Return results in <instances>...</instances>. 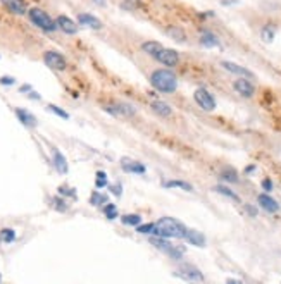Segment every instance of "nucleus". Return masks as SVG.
Returning a JSON list of instances; mask_svg holds the SVG:
<instances>
[{"instance_id": "aec40b11", "label": "nucleus", "mask_w": 281, "mask_h": 284, "mask_svg": "<svg viewBox=\"0 0 281 284\" xmlns=\"http://www.w3.org/2000/svg\"><path fill=\"white\" fill-rule=\"evenodd\" d=\"M54 165H55V169H57V172H61V174H66V172H68V160H66L64 155L61 152H57V150H54Z\"/></svg>"}, {"instance_id": "a19ab883", "label": "nucleus", "mask_w": 281, "mask_h": 284, "mask_svg": "<svg viewBox=\"0 0 281 284\" xmlns=\"http://www.w3.org/2000/svg\"><path fill=\"white\" fill-rule=\"evenodd\" d=\"M95 2H97L98 5H105V0H95Z\"/></svg>"}, {"instance_id": "4468645a", "label": "nucleus", "mask_w": 281, "mask_h": 284, "mask_svg": "<svg viewBox=\"0 0 281 284\" xmlns=\"http://www.w3.org/2000/svg\"><path fill=\"white\" fill-rule=\"evenodd\" d=\"M121 167H123V171L135 172V174H143V172H145V167H143L140 162L129 160V158H123V160H121Z\"/></svg>"}, {"instance_id": "4c0bfd02", "label": "nucleus", "mask_w": 281, "mask_h": 284, "mask_svg": "<svg viewBox=\"0 0 281 284\" xmlns=\"http://www.w3.org/2000/svg\"><path fill=\"white\" fill-rule=\"evenodd\" d=\"M0 83H2V84H14V79H12V77H9V76H3L2 79H0Z\"/></svg>"}, {"instance_id": "c756f323", "label": "nucleus", "mask_w": 281, "mask_h": 284, "mask_svg": "<svg viewBox=\"0 0 281 284\" xmlns=\"http://www.w3.org/2000/svg\"><path fill=\"white\" fill-rule=\"evenodd\" d=\"M2 241H5V243H10V241H14L16 239V232H14V229H2Z\"/></svg>"}, {"instance_id": "c9c22d12", "label": "nucleus", "mask_w": 281, "mask_h": 284, "mask_svg": "<svg viewBox=\"0 0 281 284\" xmlns=\"http://www.w3.org/2000/svg\"><path fill=\"white\" fill-rule=\"evenodd\" d=\"M245 210H247V213H250L252 217H257V209L256 207H252V205H245Z\"/></svg>"}, {"instance_id": "72a5a7b5", "label": "nucleus", "mask_w": 281, "mask_h": 284, "mask_svg": "<svg viewBox=\"0 0 281 284\" xmlns=\"http://www.w3.org/2000/svg\"><path fill=\"white\" fill-rule=\"evenodd\" d=\"M49 110H52V112H55L59 117H62V119H69V114L66 112V110H62V109H59L57 105H49Z\"/></svg>"}, {"instance_id": "bb28decb", "label": "nucleus", "mask_w": 281, "mask_h": 284, "mask_svg": "<svg viewBox=\"0 0 281 284\" xmlns=\"http://www.w3.org/2000/svg\"><path fill=\"white\" fill-rule=\"evenodd\" d=\"M166 188H181V190H185V191H193V186L185 183V181H168V183H166Z\"/></svg>"}, {"instance_id": "4be33fe9", "label": "nucleus", "mask_w": 281, "mask_h": 284, "mask_svg": "<svg viewBox=\"0 0 281 284\" xmlns=\"http://www.w3.org/2000/svg\"><path fill=\"white\" fill-rule=\"evenodd\" d=\"M214 191L216 193H219V195H223V197H226V198H231L233 202H236V204H240V197L235 193V191H231L228 186H223V184H217L216 188H214Z\"/></svg>"}, {"instance_id": "f3484780", "label": "nucleus", "mask_w": 281, "mask_h": 284, "mask_svg": "<svg viewBox=\"0 0 281 284\" xmlns=\"http://www.w3.org/2000/svg\"><path fill=\"white\" fill-rule=\"evenodd\" d=\"M152 110L155 114H159V116L161 117H169L173 114V109L171 107L168 105V103L166 102H162V100H155V102H152Z\"/></svg>"}, {"instance_id": "f257e3e1", "label": "nucleus", "mask_w": 281, "mask_h": 284, "mask_svg": "<svg viewBox=\"0 0 281 284\" xmlns=\"http://www.w3.org/2000/svg\"><path fill=\"white\" fill-rule=\"evenodd\" d=\"M150 84L161 93H173L178 88V79L169 69H157L150 74Z\"/></svg>"}, {"instance_id": "e433bc0d", "label": "nucleus", "mask_w": 281, "mask_h": 284, "mask_svg": "<svg viewBox=\"0 0 281 284\" xmlns=\"http://www.w3.org/2000/svg\"><path fill=\"white\" fill-rule=\"evenodd\" d=\"M262 188H264L266 191H271V190H273V183H271V179H264V181H262Z\"/></svg>"}, {"instance_id": "a878e982", "label": "nucleus", "mask_w": 281, "mask_h": 284, "mask_svg": "<svg viewBox=\"0 0 281 284\" xmlns=\"http://www.w3.org/2000/svg\"><path fill=\"white\" fill-rule=\"evenodd\" d=\"M123 224H126V226H138L140 222H142V217L138 215V213H128V215H123Z\"/></svg>"}, {"instance_id": "412c9836", "label": "nucleus", "mask_w": 281, "mask_h": 284, "mask_svg": "<svg viewBox=\"0 0 281 284\" xmlns=\"http://www.w3.org/2000/svg\"><path fill=\"white\" fill-rule=\"evenodd\" d=\"M16 116L19 117V121L24 124V126H29V128L36 126V119H35V116H31V114H29L28 110L17 109V110H16Z\"/></svg>"}, {"instance_id": "423d86ee", "label": "nucleus", "mask_w": 281, "mask_h": 284, "mask_svg": "<svg viewBox=\"0 0 281 284\" xmlns=\"http://www.w3.org/2000/svg\"><path fill=\"white\" fill-rule=\"evenodd\" d=\"M43 61H45V64L49 66L50 69H55V71H64V69L68 68V62H66V59L62 57L59 52H54V50L45 52V55H43Z\"/></svg>"}, {"instance_id": "7c9ffc66", "label": "nucleus", "mask_w": 281, "mask_h": 284, "mask_svg": "<svg viewBox=\"0 0 281 284\" xmlns=\"http://www.w3.org/2000/svg\"><path fill=\"white\" fill-rule=\"evenodd\" d=\"M105 184H107V174H105V172H102V171H98L97 172V181H95V186H97V188H105Z\"/></svg>"}, {"instance_id": "f03ea898", "label": "nucleus", "mask_w": 281, "mask_h": 284, "mask_svg": "<svg viewBox=\"0 0 281 284\" xmlns=\"http://www.w3.org/2000/svg\"><path fill=\"white\" fill-rule=\"evenodd\" d=\"M155 234L164 236V238H185L187 234V227L180 222V220L173 219V217H161L155 222Z\"/></svg>"}, {"instance_id": "5701e85b", "label": "nucleus", "mask_w": 281, "mask_h": 284, "mask_svg": "<svg viewBox=\"0 0 281 284\" xmlns=\"http://www.w3.org/2000/svg\"><path fill=\"white\" fill-rule=\"evenodd\" d=\"M161 49H162V45L159 42H145L142 45V50L145 52V54L152 55V57H155V55H157V52Z\"/></svg>"}, {"instance_id": "ddd939ff", "label": "nucleus", "mask_w": 281, "mask_h": 284, "mask_svg": "<svg viewBox=\"0 0 281 284\" xmlns=\"http://www.w3.org/2000/svg\"><path fill=\"white\" fill-rule=\"evenodd\" d=\"M78 23L83 26H88V28H92V29L102 28V21L98 19V17L92 16V14H80V16H78Z\"/></svg>"}, {"instance_id": "20e7f679", "label": "nucleus", "mask_w": 281, "mask_h": 284, "mask_svg": "<svg viewBox=\"0 0 281 284\" xmlns=\"http://www.w3.org/2000/svg\"><path fill=\"white\" fill-rule=\"evenodd\" d=\"M193 98L195 102H197V105L200 107V109L207 110V112L216 109V100H214L212 93H209L205 88H197L193 93Z\"/></svg>"}, {"instance_id": "6ab92c4d", "label": "nucleus", "mask_w": 281, "mask_h": 284, "mask_svg": "<svg viewBox=\"0 0 281 284\" xmlns=\"http://www.w3.org/2000/svg\"><path fill=\"white\" fill-rule=\"evenodd\" d=\"M200 43L204 47H219V40H217V36L214 35V33L207 31V29H204V31L200 33Z\"/></svg>"}, {"instance_id": "cd10ccee", "label": "nucleus", "mask_w": 281, "mask_h": 284, "mask_svg": "<svg viewBox=\"0 0 281 284\" xmlns=\"http://www.w3.org/2000/svg\"><path fill=\"white\" fill-rule=\"evenodd\" d=\"M90 204L92 205H102V204H107V197L105 195H100L98 193V191H94V193H92V197H90Z\"/></svg>"}, {"instance_id": "9d476101", "label": "nucleus", "mask_w": 281, "mask_h": 284, "mask_svg": "<svg viewBox=\"0 0 281 284\" xmlns=\"http://www.w3.org/2000/svg\"><path fill=\"white\" fill-rule=\"evenodd\" d=\"M257 204L262 207V209L266 210V212H269V213H276L280 210V204L275 200V198H271L269 195H266V193H262V195H259L257 197Z\"/></svg>"}, {"instance_id": "393cba45", "label": "nucleus", "mask_w": 281, "mask_h": 284, "mask_svg": "<svg viewBox=\"0 0 281 284\" xmlns=\"http://www.w3.org/2000/svg\"><path fill=\"white\" fill-rule=\"evenodd\" d=\"M275 35H276V31H275V28H271V26H264V28L261 29V38L264 40L266 43H271L273 42V38H275Z\"/></svg>"}, {"instance_id": "0eeeda50", "label": "nucleus", "mask_w": 281, "mask_h": 284, "mask_svg": "<svg viewBox=\"0 0 281 284\" xmlns=\"http://www.w3.org/2000/svg\"><path fill=\"white\" fill-rule=\"evenodd\" d=\"M155 59H157L161 64L168 66V68H173V66H176L180 62V54L173 49H164V47H162V49L157 52Z\"/></svg>"}, {"instance_id": "c85d7f7f", "label": "nucleus", "mask_w": 281, "mask_h": 284, "mask_svg": "<svg viewBox=\"0 0 281 284\" xmlns=\"http://www.w3.org/2000/svg\"><path fill=\"white\" fill-rule=\"evenodd\" d=\"M103 212H105L107 219H110V220L117 217V209H116V205H114V204H107L105 207H103Z\"/></svg>"}, {"instance_id": "9b49d317", "label": "nucleus", "mask_w": 281, "mask_h": 284, "mask_svg": "<svg viewBox=\"0 0 281 284\" xmlns=\"http://www.w3.org/2000/svg\"><path fill=\"white\" fill-rule=\"evenodd\" d=\"M55 23H57V28H61L64 33H68V35H75L78 31V24H75V21L69 19L68 16H59L57 19H55Z\"/></svg>"}, {"instance_id": "b1692460", "label": "nucleus", "mask_w": 281, "mask_h": 284, "mask_svg": "<svg viewBox=\"0 0 281 284\" xmlns=\"http://www.w3.org/2000/svg\"><path fill=\"white\" fill-rule=\"evenodd\" d=\"M221 178L228 181V183H238V174H236V171L231 167H224L223 171H221Z\"/></svg>"}, {"instance_id": "473e14b6", "label": "nucleus", "mask_w": 281, "mask_h": 284, "mask_svg": "<svg viewBox=\"0 0 281 284\" xmlns=\"http://www.w3.org/2000/svg\"><path fill=\"white\" fill-rule=\"evenodd\" d=\"M155 229V224H145V226H140L138 224V227H136V231L140 232V234H150V232H154Z\"/></svg>"}, {"instance_id": "2eb2a0df", "label": "nucleus", "mask_w": 281, "mask_h": 284, "mask_svg": "<svg viewBox=\"0 0 281 284\" xmlns=\"http://www.w3.org/2000/svg\"><path fill=\"white\" fill-rule=\"evenodd\" d=\"M105 109L114 116H133L135 114V109L131 105H126V103H117V105L105 107Z\"/></svg>"}, {"instance_id": "6e6552de", "label": "nucleus", "mask_w": 281, "mask_h": 284, "mask_svg": "<svg viewBox=\"0 0 281 284\" xmlns=\"http://www.w3.org/2000/svg\"><path fill=\"white\" fill-rule=\"evenodd\" d=\"M233 88H235L236 93L242 95V97H245V98H252L254 93H256V86H254L247 77H238V79H235Z\"/></svg>"}, {"instance_id": "7ed1b4c3", "label": "nucleus", "mask_w": 281, "mask_h": 284, "mask_svg": "<svg viewBox=\"0 0 281 284\" xmlns=\"http://www.w3.org/2000/svg\"><path fill=\"white\" fill-rule=\"evenodd\" d=\"M29 19H31L33 24H36L38 28H42L43 31H54L57 28V23L45 12V10L38 9V7H33L29 9Z\"/></svg>"}, {"instance_id": "dca6fc26", "label": "nucleus", "mask_w": 281, "mask_h": 284, "mask_svg": "<svg viewBox=\"0 0 281 284\" xmlns=\"http://www.w3.org/2000/svg\"><path fill=\"white\" fill-rule=\"evenodd\" d=\"M2 3L10 10L12 14H24L26 12V5L24 0H2Z\"/></svg>"}, {"instance_id": "f704fd0d", "label": "nucleus", "mask_w": 281, "mask_h": 284, "mask_svg": "<svg viewBox=\"0 0 281 284\" xmlns=\"http://www.w3.org/2000/svg\"><path fill=\"white\" fill-rule=\"evenodd\" d=\"M59 193H61V195H68V197H76V191H73L71 188H68V186H61V188H59Z\"/></svg>"}, {"instance_id": "f8f14e48", "label": "nucleus", "mask_w": 281, "mask_h": 284, "mask_svg": "<svg viewBox=\"0 0 281 284\" xmlns=\"http://www.w3.org/2000/svg\"><path fill=\"white\" fill-rule=\"evenodd\" d=\"M185 238H187V241L190 243V245H193V246H198V248L205 246V236L202 234L200 231L187 229V234H185Z\"/></svg>"}, {"instance_id": "2f4dec72", "label": "nucleus", "mask_w": 281, "mask_h": 284, "mask_svg": "<svg viewBox=\"0 0 281 284\" xmlns=\"http://www.w3.org/2000/svg\"><path fill=\"white\" fill-rule=\"evenodd\" d=\"M168 33L171 36H175L176 40H178V42H185V33L181 31L180 28H171V29H168Z\"/></svg>"}, {"instance_id": "ea45409f", "label": "nucleus", "mask_w": 281, "mask_h": 284, "mask_svg": "<svg viewBox=\"0 0 281 284\" xmlns=\"http://www.w3.org/2000/svg\"><path fill=\"white\" fill-rule=\"evenodd\" d=\"M254 171H256V165H250V167H247V169H245L247 174H250V172H254Z\"/></svg>"}, {"instance_id": "58836bf2", "label": "nucleus", "mask_w": 281, "mask_h": 284, "mask_svg": "<svg viewBox=\"0 0 281 284\" xmlns=\"http://www.w3.org/2000/svg\"><path fill=\"white\" fill-rule=\"evenodd\" d=\"M110 190H112L114 195H117V197H121V186H117V184H114V186H110Z\"/></svg>"}, {"instance_id": "1a4fd4ad", "label": "nucleus", "mask_w": 281, "mask_h": 284, "mask_svg": "<svg viewBox=\"0 0 281 284\" xmlns=\"http://www.w3.org/2000/svg\"><path fill=\"white\" fill-rule=\"evenodd\" d=\"M221 66H223V69H226L228 72H231V74H236V76H240V77H254V72L252 71H249V69L243 68V66L235 64V62L223 61V62H221Z\"/></svg>"}, {"instance_id": "a211bd4d", "label": "nucleus", "mask_w": 281, "mask_h": 284, "mask_svg": "<svg viewBox=\"0 0 281 284\" xmlns=\"http://www.w3.org/2000/svg\"><path fill=\"white\" fill-rule=\"evenodd\" d=\"M150 243H152L157 250H162V252H166V253H169L173 250V245L164 238V236H159V234L154 236V238H150Z\"/></svg>"}, {"instance_id": "39448f33", "label": "nucleus", "mask_w": 281, "mask_h": 284, "mask_svg": "<svg viewBox=\"0 0 281 284\" xmlns=\"http://www.w3.org/2000/svg\"><path fill=\"white\" fill-rule=\"evenodd\" d=\"M176 276H180V278L183 279H188V281H204L202 272L191 264H181L180 267L176 269Z\"/></svg>"}]
</instances>
